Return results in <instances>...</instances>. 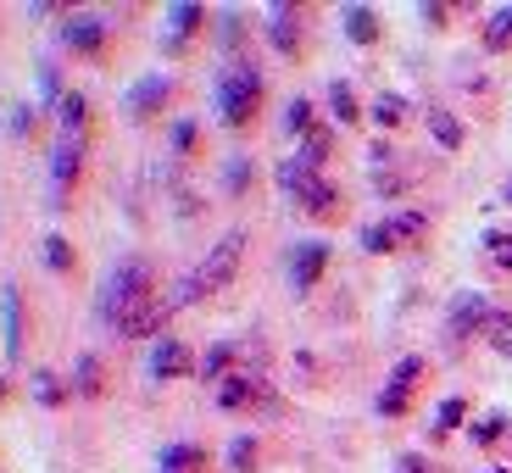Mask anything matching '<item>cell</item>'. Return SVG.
Segmentation results:
<instances>
[{"instance_id":"obj_1","label":"cell","mask_w":512,"mask_h":473,"mask_svg":"<svg viewBox=\"0 0 512 473\" xmlns=\"http://www.w3.org/2000/svg\"><path fill=\"white\" fill-rule=\"evenodd\" d=\"M151 295H156L151 256H123V262L101 279V323H106V329H117V323H123L134 307H145Z\"/></svg>"},{"instance_id":"obj_2","label":"cell","mask_w":512,"mask_h":473,"mask_svg":"<svg viewBox=\"0 0 512 473\" xmlns=\"http://www.w3.org/2000/svg\"><path fill=\"white\" fill-rule=\"evenodd\" d=\"M240 262H245V229H229L212 251L201 256V268L179 284V307L184 301H212V295H223L234 279H240Z\"/></svg>"},{"instance_id":"obj_3","label":"cell","mask_w":512,"mask_h":473,"mask_svg":"<svg viewBox=\"0 0 512 473\" xmlns=\"http://www.w3.org/2000/svg\"><path fill=\"white\" fill-rule=\"evenodd\" d=\"M218 117L223 128H251L256 112H262V73H256L251 62H234L218 73Z\"/></svg>"},{"instance_id":"obj_4","label":"cell","mask_w":512,"mask_h":473,"mask_svg":"<svg viewBox=\"0 0 512 473\" xmlns=\"http://www.w3.org/2000/svg\"><path fill=\"white\" fill-rule=\"evenodd\" d=\"M279 190H284V195H295V206H301V212H312V218H329L334 206H340V190H334V184L323 179L318 167L301 162V156L279 162Z\"/></svg>"},{"instance_id":"obj_5","label":"cell","mask_w":512,"mask_h":473,"mask_svg":"<svg viewBox=\"0 0 512 473\" xmlns=\"http://www.w3.org/2000/svg\"><path fill=\"white\" fill-rule=\"evenodd\" d=\"M84 156H90V134H56L51 145V201L56 212H67V190L84 173Z\"/></svg>"},{"instance_id":"obj_6","label":"cell","mask_w":512,"mask_h":473,"mask_svg":"<svg viewBox=\"0 0 512 473\" xmlns=\"http://www.w3.org/2000/svg\"><path fill=\"white\" fill-rule=\"evenodd\" d=\"M201 28H206V6H195V0H173V6L162 12V56H184Z\"/></svg>"},{"instance_id":"obj_7","label":"cell","mask_w":512,"mask_h":473,"mask_svg":"<svg viewBox=\"0 0 512 473\" xmlns=\"http://www.w3.org/2000/svg\"><path fill=\"white\" fill-rule=\"evenodd\" d=\"M106 39H112V28H106L95 12H67V17H62V45H67L73 56H90V62H101V56H106Z\"/></svg>"},{"instance_id":"obj_8","label":"cell","mask_w":512,"mask_h":473,"mask_svg":"<svg viewBox=\"0 0 512 473\" xmlns=\"http://www.w3.org/2000/svg\"><path fill=\"white\" fill-rule=\"evenodd\" d=\"M173 312H179V295H173V301H162V290H156L151 301L128 312V318L117 323L112 334H117V340H151V334H162V329H167V318H173Z\"/></svg>"},{"instance_id":"obj_9","label":"cell","mask_w":512,"mask_h":473,"mask_svg":"<svg viewBox=\"0 0 512 473\" xmlns=\"http://www.w3.org/2000/svg\"><path fill=\"white\" fill-rule=\"evenodd\" d=\"M195 368H201V362L190 357V346H184V340H173V334H162V340H156V351H151V379L156 384L190 379Z\"/></svg>"},{"instance_id":"obj_10","label":"cell","mask_w":512,"mask_h":473,"mask_svg":"<svg viewBox=\"0 0 512 473\" xmlns=\"http://www.w3.org/2000/svg\"><path fill=\"white\" fill-rule=\"evenodd\" d=\"M167 106H173V78L167 73H151V78H140V84H134V90H128V112L140 117H162Z\"/></svg>"},{"instance_id":"obj_11","label":"cell","mask_w":512,"mask_h":473,"mask_svg":"<svg viewBox=\"0 0 512 473\" xmlns=\"http://www.w3.org/2000/svg\"><path fill=\"white\" fill-rule=\"evenodd\" d=\"M0 312H6V357L23 362V351H28V307H23V290H17V284L0 290Z\"/></svg>"},{"instance_id":"obj_12","label":"cell","mask_w":512,"mask_h":473,"mask_svg":"<svg viewBox=\"0 0 512 473\" xmlns=\"http://www.w3.org/2000/svg\"><path fill=\"white\" fill-rule=\"evenodd\" d=\"M323 268H329V245H323V240H301V245H295V256H290V284L307 295L312 284L323 279Z\"/></svg>"},{"instance_id":"obj_13","label":"cell","mask_w":512,"mask_h":473,"mask_svg":"<svg viewBox=\"0 0 512 473\" xmlns=\"http://www.w3.org/2000/svg\"><path fill=\"white\" fill-rule=\"evenodd\" d=\"M268 39L279 56H295L301 51V12H295L290 0H279V6H268Z\"/></svg>"},{"instance_id":"obj_14","label":"cell","mask_w":512,"mask_h":473,"mask_svg":"<svg viewBox=\"0 0 512 473\" xmlns=\"http://www.w3.org/2000/svg\"><path fill=\"white\" fill-rule=\"evenodd\" d=\"M256 401H268V390H262V379H251V373H229V379L218 384L223 412H245V407H256Z\"/></svg>"},{"instance_id":"obj_15","label":"cell","mask_w":512,"mask_h":473,"mask_svg":"<svg viewBox=\"0 0 512 473\" xmlns=\"http://www.w3.org/2000/svg\"><path fill=\"white\" fill-rule=\"evenodd\" d=\"M67 384H73L78 401H101L106 396V362L95 357V351H84V357L73 362V379H67Z\"/></svg>"},{"instance_id":"obj_16","label":"cell","mask_w":512,"mask_h":473,"mask_svg":"<svg viewBox=\"0 0 512 473\" xmlns=\"http://www.w3.org/2000/svg\"><path fill=\"white\" fill-rule=\"evenodd\" d=\"M156 473H206V446L173 440V446H162V457H156Z\"/></svg>"},{"instance_id":"obj_17","label":"cell","mask_w":512,"mask_h":473,"mask_svg":"<svg viewBox=\"0 0 512 473\" xmlns=\"http://www.w3.org/2000/svg\"><path fill=\"white\" fill-rule=\"evenodd\" d=\"M56 123H62V134H90V95L67 90L62 101H56Z\"/></svg>"},{"instance_id":"obj_18","label":"cell","mask_w":512,"mask_h":473,"mask_svg":"<svg viewBox=\"0 0 512 473\" xmlns=\"http://www.w3.org/2000/svg\"><path fill=\"white\" fill-rule=\"evenodd\" d=\"M479 323H490V307H485V295H462L457 307H451V334H468V329H479Z\"/></svg>"},{"instance_id":"obj_19","label":"cell","mask_w":512,"mask_h":473,"mask_svg":"<svg viewBox=\"0 0 512 473\" xmlns=\"http://www.w3.org/2000/svg\"><path fill=\"white\" fill-rule=\"evenodd\" d=\"M340 23H346L351 45H373V39H379V17H373L368 6H346V12H340Z\"/></svg>"},{"instance_id":"obj_20","label":"cell","mask_w":512,"mask_h":473,"mask_svg":"<svg viewBox=\"0 0 512 473\" xmlns=\"http://www.w3.org/2000/svg\"><path fill=\"white\" fill-rule=\"evenodd\" d=\"M229 362H234V340H218V346L201 357V368H195V373H201L206 384H223V379H229Z\"/></svg>"},{"instance_id":"obj_21","label":"cell","mask_w":512,"mask_h":473,"mask_svg":"<svg viewBox=\"0 0 512 473\" xmlns=\"http://www.w3.org/2000/svg\"><path fill=\"white\" fill-rule=\"evenodd\" d=\"M34 401L39 407H67L73 401V384H62L56 373H34Z\"/></svg>"},{"instance_id":"obj_22","label":"cell","mask_w":512,"mask_h":473,"mask_svg":"<svg viewBox=\"0 0 512 473\" xmlns=\"http://www.w3.org/2000/svg\"><path fill=\"white\" fill-rule=\"evenodd\" d=\"M396 245H401V229H396V218H390V223H373V229L362 234V251H373V256L396 251Z\"/></svg>"},{"instance_id":"obj_23","label":"cell","mask_w":512,"mask_h":473,"mask_svg":"<svg viewBox=\"0 0 512 473\" xmlns=\"http://www.w3.org/2000/svg\"><path fill=\"white\" fill-rule=\"evenodd\" d=\"M73 240H67V234H51V240H45V268L51 273H73Z\"/></svg>"},{"instance_id":"obj_24","label":"cell","mask_w":512,"mask_h":473,"mask_svg":"<svg viewBox=\"0 0 512 473\" xmlns=\"http://www.w3.org/2000/svg\"><path fill=\"white\" fill-rule=\"evenodd\" d=\"M329 128H312V134H307V140H301V151H295V156H301V162H307V167H318V173H323V162H329Z\"/></svg>"},{"instance_id":"obj_25","label":"cell","mask_w":512,"mask_h":473,"mask_svg":"<svg viewBox=\"0 0 512 473\" xmlns=\"http://www.w3.org/2000/svg\"><path fill=\"white\" fill-rule=\"evenodd\" d=\"M373 123H379V128H401V123H407V101H401V95H379V101H373Z\"/></svg>"},{"instance_id":"obj_26","label":"cell","mask_w":512,"mask_h":473,"mask_svg":"<svg viewBox=\"0 0 512 473\" xmlns=\"http://www.w3.org/2000/svg\"><path fill=\"white\" fill-rule=\"evenodd\" d=\"M256 440L251 435H234V446H229V473H256Z\"/></svg>"},{"instance_id":"obj_27","label":"cell","mask_w":512,"mask_h":473,"mask_svg":"<svg viewBox=\"0 0 512 473\" xmlns=\"http://www.w3.org/2000/svg\"><path fill=\"white\" fill-rule=\"evenodd\" d=\"M429 134H435L446 151H457V145H462V123L451 112H429Z\"/></svg>"},{"instance_id":"obj_28","label":"cell","mask_w":512,"mask_h":473,"mask_svg":"<svg viewBox=\"0 0 512 473\" xmlns=\"http://www.w3.org/2000/svg\"><path fill=\"white\" fill-rule=\"evenodd\" d=\"M462 418H468V401L462 396H446L435 412V435H451V429H462Z\"/></svg>"},{"instance_id":"obj_29","label":"cell","mask_w":512,"mask_h":473,"mask_svg":"<svg viewBox=\"0 0 512 473\" xmlns=\"http://www.w3.org/2000/svg\"><path fill=\"white\" fill-rule=\"evenodd\" d=\"M329 106H334V117H340V123H362V112H357V95H351V84H329Z\"/></svg>"},{"instance_id":"obj_30","label":"cell","mask_w":512,"mask_h":473,"mask_svg":"<svg viewBox=\"0 0 512 473\" xmlns=\"http://www.w3.org/2000/svg\"><path fill=\"white\" fill-rule=\"evenodd\" d=\"M485 45H490V51H507V45H512V6H501V12L490 17V28H485Z\"/></svg>"},{"instance_id":"obj_31","label":"cell","mask_w":512,"mask_h":473,"mask_svg":"<svg viewBox=\"0 0 512 473\" xmlns=\"http://www.w3.org/2000/svg\"><path fill=\"white\" fill-rule=\"evenodd\" d=\"M423 379V357H401L396 373H390V390H401V396H412V384Z\"/></svg>"},{"instance_id":"obj_32","label":"cell","mask_w":512,"mask_h":473,"mask_svg":"<svg viewBox=\"0 0 512 473\" xmlns=\"http://www.w3.org/2000/svg\"><path fill=\"white\" fill-rule=\"evenodd\" d=\"M284 128H290V134H301V140H307V134H312V101H301V95H295V101L284 106Z\"/></svg>"},{"instance_id":"obj_33","label":"cell","mask_w":512,"mask_h":473,"mask_svg":"<svg viewBox=\"0 0 512 473\" xmlns=\"http://www.w3.org/2000/svg\"><path fill=\"white\" fill-rule=\"evenodd\" d=\"M251 179H256V173H251V162H245V156H234V162L223 167V184H229V195H245V190H251Z\"/></svg>"},{"instance_id":"obj_34","label":"cell","mask_w":512,"mask_h":473,"mask_svg":"<svg viewBox=\"0 0 512 473\" xmlns=\"http://www.w3.org/2000/svg\"><path fill=\"white\" fill-rule=\"evenodd\" d=\"M485 251H490V262H496V268H512V234L490 229L485 234Z\"/></svg>"},{"instance_id":"obj_35","label":"cell","mask_w":512,"mask_h":473,"mask_svg":"<svg viewBox=\"0 0 512 473\" xmlns=\"http://www.w3.org/2000/svg\"><path fill=\"white\" fill-rule=\"evenodd\" d=\"M485 329H490V340H496V351H501V357H512V318L490 312V323H485Z\"/></svg>"},{"instance_id":"obj_36","label":"cell","mask_w":512,"mask_h":473,"mask_svg":"<svg viewBox=\"0 0 512 473\" xmlns=\"http://www.w3.org/2000/svg\"><path fill=\"white\" fill-rule=\"evenodd\" d=\"M12 134H28V140H34V134H39V112H34V106H12Z\"/></svg>"},{"instance_id":"obj_37","label":"cell","mask_w":512,"mask_h":473,"mask_svg":"<svg viewBox=\"0 0 512 473\" xmlns=\"http://www.w3.org/2000/svg\"><path fill=\"white\" fill-rule=\"evenodd\" d=\"M173 151H179V156L195 151V123H190V117H179V123H173Z\"/></svg>"},{"instance_id":"obj_38","label":"cell","mask_w":512,"mask_h":473,"mask_svg":"<svg viewBox=\"0 0 512 473\" xmlns=\"http://www.w3.org/2000/svg\"><path fill=\"white\" fill-rule=\"evenodd\" d=\"M501 429H507V418H479V423H474V440H479V446H496Z\"/></svg>"},{"instance_id":"obj_39","label":"cell","mask_w":512,"mask_h":473,"mask_svg":"<svg viewBox=\"0 0 512 473\" xmlns=\"http://www.w3.org/2000/svg\"><path fill=\"white\" fill-rule=\"evenodd\" d=\"M39 90H45V95H51V101H62V73H56V67L51 62H45V67H39Z\"/></svg>"},{"instance_id":"obj_40","label":"cell","mask_w":512,"mask_h":473,"mask_svg":"<svg viewBox=\"0 0 512 473\" xmlns=\"http://www.w3.org/2000/svg\"><path fill=\"white\" fill-rule=\"evenodd\" d=\"M223 45H229V51L240 45V12H223Z\"/></svg>"},{"instance_id":"obj_41","label":"cell","mask_w":512,"mask_h":473,"mask_svg":"<svg viewBox=\"0 0 512 473\" xmlns=\"http://www.w3.org/2000/svg\"><path fill=\"white\" fill-rule=\"evenodd\" d=\"M396 473H435V468H429L423 457H401V462H396Z\"/></svg>"},{"instance_id":"obj_42","label":"cell","mask_w":512,"mask_h":473,"mask_svg":"<svg viewBox=\"0 0 512 473\" xmlns=\"http://www.w3.org/2000/svg\"><path fill=\"white\" fill-rule=\"evenodd\" d=\"M6 396H12V379H6V373H0V401H6Z\"/></svg>"},{"instance_id":"obj_43","label":"cell","mask_w":512,"mask_h":473,"mask_svg":"<svg viewBox=\"0 0 512 473\" xmlns=\"http://www.w3.org/2000/svg\"><path fill=\"white\" fill-rule=\"evenodd\" d=\"M507 201H512V179H507Z\"/></svg>"},{"instance_id":"obj_44","label":"cell","mask_w":512,"mask_h":473,"mask_svg":"<svg viewBox=\"0 0 512 473\" xmlns=\"http://www.w3.org/2000/svg\"><path fill=\"white\" fill-rule=\"evenodd\" d=\"M490 473H507V468H490Z\"/></svg>"}]
</instances>
